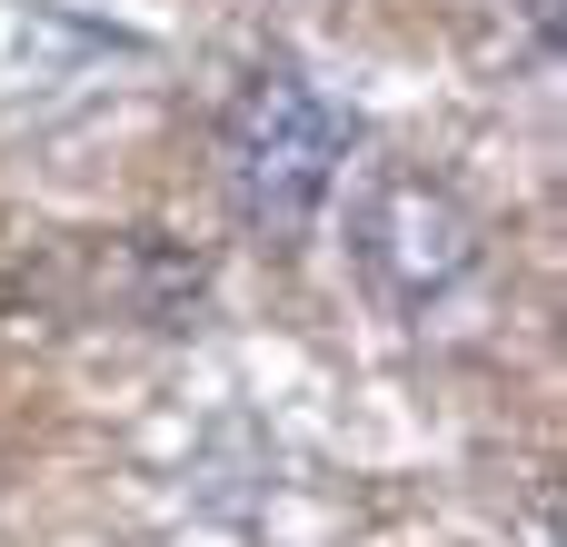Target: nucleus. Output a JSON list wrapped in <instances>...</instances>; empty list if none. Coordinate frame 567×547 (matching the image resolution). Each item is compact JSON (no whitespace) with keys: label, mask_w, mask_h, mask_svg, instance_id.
<instances>
[{"label":"nucleus","mask_w":567,"mask_h":547,"mask_svg":"<svg viewBox=\"0 0 567 547\" xmlns=\"http://www.w3.org/2000/svg\"><path fill=\"white\" fill-rule=\"evenodd\" d=\"M349 259H359V279H369L389 309H439V299H458V289L478 279L488 229H478V209H468L449 179H429V169H379V179L359 189V209H349Z\"/></svg>","instance_id":"obj_2"},{"label":"nucleus","mask_w":567,"mask_h":547,"mask_svg":"<svg viewBox=\"0 0 567 547\" xmlns=\"http://www.w3.org/2000/svg\"><path fill=\"white\" fill-rule=\"evenodd\" d=\"M349 159V120L319 80L299 70H249L219 110V189L239 209V229L259 239H309V219L329 209Z\"/></svg>","instance_id":"obj_1"},{"label":"nucleus","mask_w":567,"mask_h":547,"mask_svg":"<svg viewBox=\"0 0 567 547\" xmlns=\"http://www.w3.org/2000/svg\"><path fill=\"white\" fill-rule=\"evenodd\" d=\"M120 269H130V289H120V299H130L150 329H179V319L199 309V289H209V269H199V259H179L159 229H130V239H120Z\"/></svg>","instance_id":"obj_3"}]
</instances>
